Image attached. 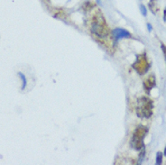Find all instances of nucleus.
Here are the masks:
<instances>
[{
  "instance_id": "ddd939ff",
  "label": "nucleus",
  "mask_w": 166,
  "mask_h": 165,
  "mask_svg": "<svg viewBox=\"0 0 166 165\" xmlns=\"http://www.w3.org/2000/svg\"><path fill=\"white\" fill-rule=\"evenodd\" d=\"M164 154L166 156V146H165V149H164Z\"/></svg>"
},
{
  "instance_id": "0eeeda50",
  "label": "nucleus",
  "mask_w": 166,
  "mask_h": 165,
  "mask_svg": "<svg viewBox=\"0 0 166 165\" xmlns=\"http://www.w3.org/2000/svg\"><path fill=\"white\" fill-rule=\"evenodd\" d=\"M18 75H19V77L21 78V79H22V88H21V90H24L25 89L26 85H27V79H26V78H25V74L22 73V72H18Z\"/></svg>"
},
{
  "instance_id": "f8f14e48",
  "label": "nucleus",
  "mask_w": 166,
  "mask_h": 165,
  "mask_svg": "<svg viewBox=\"0 0 166 165\" xmlns=\"http://www.w3.org/2000/svg\"><path fill=\"white\" fill-rule=\"evenodd\" d=\"M147 29L149 32H152V27L151 24H147Z\"/></svg>"
},
{
  "instance_id": "1a4fd4ad",
  "label": "nucleus",
  "mask_w": 166,
  "mask_h": 165,
  "mask_svg": "<svg viewBox=\"0 0 166 165\" xmlns=\"http://www.w3.org/2000/svg\"><path fill=\"white\" fill-rule=\"evenodd\" d=\"M145 156V146H144V147L141 149V153H140V155H139V163H142Z\"/></svg>"
},
{
  "instance_id": "9b49d317",
  "label": "nucleus",
  "mask_w": 166,
  "mask_h": 165,
  "mask_svg": "<svg viewBox=\"0 0 166 165\" xmlns=\"http://www.w3.org/2000/svg\"><path fill=\"white\" fill-rule=\"evenodd\" d=\"M161 48H162L163 53H164V58H165L166 60V46L164 44H161Z\"/></svg>"
},
{
  "instance_id": "7ed1b4c3",
  "label": "nucleus",
  "mask_w": 166,
  "mask_h": 165,
  "mask_svg": "<svg viewBox=\"0 0 166 165\" xmlns=\"http://www.w3.org/2000/svg\"><path fill=\"white\" fill-rule=\"evenodd\" d=\"M148 133V128L144 125H139L134 132L131 141V146L136 150H141L144 145V139Z\"/></svg>"
},
{
  "instance_id": "f257e3e1",
  "label": "nucleus",
  "mask_w": 166,
  "mask_h": 165,
  "mask_svg": "<svg viewBox=\"0 0 166 165\" xmlns=\"http://www.w3.org/2000/svg\"><path fill=\"white\" fill-rule=\"evenodd\" d=\"M153 103L150 98L142 97L137 100L136 115L141 118H149L152 115Z\"/></svg>"
},
{
  "instance_id": "423d86ee",
  "label": "nucleus",
  "mask_w": 166,
  "mask_h": 165,
  "mask_svg": "<svg viewBox=\"0 0 166 165\" xmlns=\"http://www.w3.org/2000/svg\"><path fill=\"white\" fill-rule=\"evenodd\" d=\"M155 85H156V79L153 75H150L144 81V88L147 93H150L151 90L155 87Z\"/></svg>"
},
{
  "instance_id": "f03ea898",
  "label": "nucleus",
  "mask_w": 166,
  "mask_h": 165,
  "mask_svg": "<svg viewBox=\"0 0 166 165\" xmlns=\"http://www.w3.org/2000/svg\"><path fill=\"white\" fill-rule=\"evenodd\" d=\"M91 30L99 38H106L108 35V29L106 25V21L100 13L94 17L91 24Z\"/></svg>"
},
{
  "instance_id": "9d476101",
  "label": "nucleus",
  "mask_w": 166,
  "mask_h": 165,
  "mask_svg": "<svg viewBox=\"0 0 166 165\" xmlns=\"http://www.w3.org/2000/svg\"><path fill=\"white\" fill-rule=\"evenodd\" d=\"M140 11H141L142 15H144V16H146V15H147V8H146L143 4L140 5Z\"/></svg>"
},
{
  "instance_id": "39448f33",
  "label": "nucleus",
  "mask_w": 166,
  "mask_h": 165,
  "mask_svg": "<svg viewBox=\"0 0 166 165\" xmlns=\"http://www.w3.org/2000/svg\"><path fill=\"white\" fill-rule=\"evenodd\" d=\"M112 35L116 40H121L124 38H130L131 33L128 31L122 29V28H116L112 31Z\"/></svg>"
},
{
  "instance_id": "20e7f679",
  "label": "nucleus",
  "mask_w": 166,
  "mask_h": 165,
  "mask_svg": "<svg viewBox=\"0 0 166 165\" xmlns=\"http://www.w3.org/2000/svg\"><path fill=\"white\" fill-rule=\"evenodd\" d=\"M132 67L135 69L136 72L140 75H144L149 70V64L147 56L145 53H142L136 56V60L135 63H133Z\"/></svg>"
},
{
  "instance_id": "4468645a",
  "label": "nucleus",
  "mask_w": 166,
  "mask_h": 165,
  "mask_svg": "<svg viewBox=\"0 0 166 165\" xmlns=\"http://www.w3.org/2000/svg\"><path fill=\"white\" fill-rule=\"evenodd\" d=\"M98 3H100V0H98Z\"/></svg>"
},
{
  "instance_id": "6e6552de",
  "label": "nucleus",
  "mask_w": 166,
  "mask_h": 165,
  "mask_svg": "<svg viewBox=\"0 0 166 165\" xmlns=\"http://www.w3.org/2000/svg\"><path fill=\"white\" fill-rule=\"evenodd\" d=\"M163 152H158L157 154H156V164L161 165L163 163Z\"/></svg>"
}]
</instances>
